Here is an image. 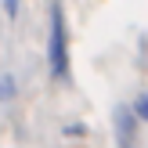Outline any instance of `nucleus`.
<instances>
[{
	"label": "nucleus",
	"instance_id": "4",
	"mask_svg": "<svg viewBox=\"0 0 148 148\" xmlns=\"http://www.w3.org/2000/svg\"><path fill=\"white\" fill-rule=\"evenodd\" d=\"M14 7H18V0H7V14H14Z\"/></svg>",
	"mask_w": 148,
	"mask_h": 148
},
{
	"label": "nucleus",
	"instance_id": "1",
	"mask_svg": "<svg viewBox=\"0 0 148 148\" xmlns=\"http://www.w3.org/2000/svg\"><path fill=\"white\" fill-rule=\"evenodd\" d=\"M47 69L51 76L65 79L69 76V36H65V11L54 0L51 7V33H47Z\"/></svg>",
	"mask_w": 148,
	"mask_h": 148
},
{
	"label": "nucleus",
	"instance_id": "2",
	"mask_svg": "<svg viewBox=\"0 0 148 148\" xmlns=\"http://www.w3.org/2000/svg\"><path fill=\"white\" fill-rule=\"evenodd\" d=\"M116 130H119L123 148H134V108H119L116 112Z\"/></svg>",
	"mask_w": 148,
	"mask_h": 148
},
{
	"label": "nucleus",
	"instance_id": "3",
	"mask_svg": "<svg viewBox=\"0 0 148 148\" xmlns=\"http://www.w3.org/2000/svg\"><path fill=\"white\" fill-rule=\"evenodd\" d=\"M134 116H137V119H145V123H148V94H141V98L134 101Z\"/></svg>",
	"mask_w": 148,
	"mask_h": 148
}]
</instances>
